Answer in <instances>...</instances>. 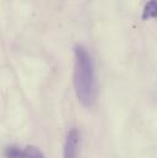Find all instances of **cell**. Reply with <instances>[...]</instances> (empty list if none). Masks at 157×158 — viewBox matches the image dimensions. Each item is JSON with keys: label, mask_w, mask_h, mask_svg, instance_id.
Returning a JSON list of instances; mask_svg holds the SVG:
<instances>
[{"label": "cell", "mask_w": 157, "mask_h": 158, "mask_svg": "<svg viewBox=\"0 0 157 158\" xmlns=\"http://www.w3.org/2000/svg\"><path fill=\"white\" fill-rule=\"evenodd\" d=\"M74 83L78 98L82 106H93L97 98V81L92 59L82 45H76L75 48Z\"/></svg>", "instance_id": "cell-1"}, {"label": "cell", "mask_w": 157, "mask_h": 158, "mask_svg": "<svg viewBox=\"0 0 157 158\" xmlns=\"http://www.w3.org/2000/svg\"><path fill=\"white\" fill-rule=\"evenodd\" d=\"M78 141H80L78 131L75 127L70 129L69 132H68V135H66V139H65L64 158H78Z\"/></svg>", "instance_id": "cell-2"}, {"label": "cell", "mask_w": 157, "mask_h": 158, "mask_svg": "<svg viewBox=\"0 0 157 158\" xmlns=\"http://www.w3.org/2000/svg\"><path fill=\"white\" fill-rule=\"evenodd\" d=\"M144 19H157V0H150L144 9Z\"/></svg>", "instance_id": "cell-3"}, {"label": "cell", "mask_w": 157, "mask_h": 158, "mask_svg": "<svg viewBox=\"0 0 157 158\" xmlns=\"http://www.w3.org/2000/svg\"><path fill=\"white\" fill-rule=\"evenodd\" d=\"M20 158H44L43 153L35 146H27Z\"/></svg>", "instance_id": "cell-4"}, {"label": "cell", "mask_w": 157, "mask_h": 158, "mask_svg": "<svg viewBox=\"0 0 157 158\" xmlns=\"http://www.w3.org/2000/svg\"><path fill=\"white\" fill-rule=\"evenodd\" d=\"M22 153H20V151L15 147H11V148H7L6 151V156L7 158H17V157H21Z\"/></svg>", "instance_id": "cell-5"}]
</instances>
